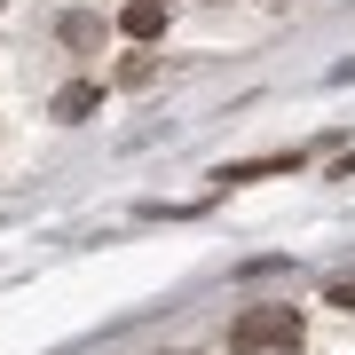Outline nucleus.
<instances>
[{
    "mask_svg": "<svg viewBox=\"0 0 355 355\" xmlns=\"http://www.w3.org/2000/svg\"><path fill=\"white\" fill-rule=\"evenodd\" d=\"M331 308H355V277H340V284H331Z\"/></svg>",
    "mask_w": 355,
    "mask_h": 355,
    "instance_id": "423d86ee",
    "label": "nucleus"
},
{
    "mask_svg": "<svg viewBox=\"0 0 355 355\" xmlns=\"http://www.w3.org/2000/svg\"><path fill=\"white\" fill-rule=\"evenodd\" d=\"M158 79V55H127V64H119V87H150Z\"/></svg>",
    "mask_w": 355,
    "mask_h": 355,
    "instance_id": "39448f33",
    "label": "nucleus"
},
{
    "mask_svg": "<svg viewBox=\"0 0 355 355\" xmlns=\"http://www.w3.org/2000/svg\"><path fill=\"white\" fill-rule=\"evenodd\" d=\"M55 32H64V48H95V40H103V24H95V16H64Z\"/></svg>",
    "mask_w": 355,
    "mask_h": 355,
    "instance_id": "20e7f679",
    "label": "nucleus"
},
{
    "mask_svg": "<svg viewBox=\"0 0 355 355\" xmlns=\"http://www.w3.org/2000/svg\"><path fill=\"white\" fill-rule=\"evenodd\" d=\"M300 340H308L300 308H245L229 324V355H300Z\"/></svg>",
    "mask_w": 355,
    "mask_h": 355,
    "instance_id": "f257e3e1",
    "label": "nucleus"
},
{
    "mask_svg": "<svg viewBox=\"0 0 355 355\" xmlns=\"http://www.w3.org/2000/svg\"><path fill=\"white\" fill-rule=\"evenodd\" d=\"M119 32H127V40H158V32H166V0H127Z\"/></svg>",
    "mask_w": 355,
    "mask_h": 355,
    "instance_id": "f03ea898",
    "label": "nucleus"
},
{
    "mask_svg": "<svg viewBox=\"0 0 355 355\" xmlns=\"http://www.w3.org/2000/svg\"><path fill=\"white\" fill-rule=\"evenodd\" d=\"M95 103H103V87H95V79H71V87H55V103H48V111H55V119H87Z\"/></svg>",
    "mask_w": 355,
    "mask_h": 355,
    "instance_id": "7ed1b4c3",
    "label": "nucleus"
}]
</instances>
